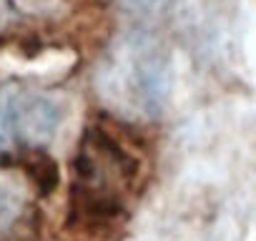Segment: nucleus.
Segmentation results:
<instances>
[{"label":"nucleus","mask_w":256,"mask_h":241,"mask_svg":"<svg viewBox=\"0 0 256 241\" xmlns=\"http://www.w3.org/2000/svg\"><path fill=\"white\" fill-rule=\"evenodd\" d=\"M141 171L138 156L106 128H90L76 156L73 214L88 224L113 221L126 211Z\"/></svg>","instance_id":"obj_1"},{"label":"nucleus","mask_w":256,"mask_h":241,"mask_svg":"<svg viewBox=\"0 0 256 241\" xmlns=\"http://www.w3.org/2000/svg\"><path fill=\"white\" fill-rule=\"evenodd\" d=\"M8 120L13 128V138H20L26 144H40L48 141L58 126V108L38 96H18L6 103Z\"/></svg>","instance_id":"obj_2"},{"label":"nucleus","mask_w":256,"mask_h":241,"mask_svg":"<svg viewBox=\"0 0 256 241\" xmlns=\"http://www.w3.org/2000/svg\"><path fill=\"white\" fill-rule=\"evenodd\" d=\"M26 206H28L26 188L10 176H0V236L13 231V226L26 214Z\"/></svg>","instance_id":"obj_3"},{"label":"nucleus","mask_w":256,"mask_h":241,"mask_svg":"<svg viewBox=\"0 0 256 241\" xmlns=\"http://www.w3.org/2000/svg\"><path fill=\"white\" fill-rule=\"evenodd\" d=\"M8 138H13V128H10L8 110H6V103H3V106H0V148L8 144Z\"/></svg>","instance_id":"obj_4"},{"label":"nucleus","mask_w":256,"mask_h":241,"mask_svg":"<svg viewBox=\"0 0 256 241\" xmlns=\"http://www.w3.org/2000/svg\"><path fill=\"white\" fill-rule=\"evenodd\" d=\"M118 3L128 10H148L158 3V0H118Z\"/></svg>","instance_id":"obj_5"}]
</instances>
